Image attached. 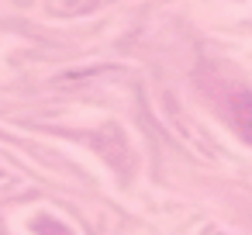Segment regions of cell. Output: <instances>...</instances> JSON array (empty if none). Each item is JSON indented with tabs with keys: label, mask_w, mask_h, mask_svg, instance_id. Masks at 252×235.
<instances>
[]
</instances>
